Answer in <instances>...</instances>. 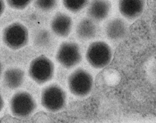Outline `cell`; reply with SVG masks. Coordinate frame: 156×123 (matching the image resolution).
Listing matches in <instances>:
<instances>
[{
  "instance_id": "obj_12",
  "label": "cell",
  "mask_w": 156,
  "mask_h": 123,
  "mask_svg": "<svg viewBox=\"0 0 156 123\" xmlns=\"http://www.w3.org/2000/svg\"><path fill=\"white\" fill-rule=\"evenodd\" d=\"M77 36L84 40L94 38L97 33L95 24L91 19H84L78 23L76 30Z\"/></svg>"
},
{
  "instance_id": "obj_16",
  "label": "cell",
  "mask_w": 156,
  "mask_h": 123,
  "mask_svg": "<svg viewBox=\"0 0 156 123\" xmlns=\"http://www.w3.org/2000/svg\"><path fill=\"white\" fill-rule=\"evenodd\" d=\"M32 0H6L9 6L14 9L23 10L27 8Z\"/></svg>"
},
{
  "instance_id": "obj_14",
  "label": "cell",
  "mask_w": 156,
  "mask_h": 123,
  "mask_svg": "<svg viewBox=\"0 0 156 123\" xmlns=\"http://www.w3.org/2000/svg\"><path fill=\"white\" fill-rule=\"evenodd\" d=\"M65 8L73 13L79 12L86 6L88 0H62Z\"/></svg>"
},
{
  "instance_id": "obj_1",
  "label": "cell",
  "mask_w": 156,
  "mask_h": 123,
  "mask_svg": "<svg viewBox=\"0 0 156 123\" xmlns=\"http://www.w3.org/2000/svg\"><path fill=\"white\" fill-rule=\"evenodd\" d=\"M112 50L105 42L98 41L93 42L87 48L86 59L93 67L101 69L107 66L111 62Z\"/></svg>"
},
{
  "instance_id": "obj_17",
  "label": "cell",
  "mask_w": 156,
  "mask_h": 123,
  "mask_svg": "<svg viewBox=\"0 0 156 123\" xmlns=\"http://www.w3.org/2000/svg\"><path fill=\"white\" fill-rule=\"evenodd\" d=\"M50 37L49 32L46 30H43L37 35L36 41L40 45H44L50 40Z\"/></svg>"
},
{
  "instance_id": "obj_19",
  "label": "cell",
  "mask_w": 156,
  "mask_h": 123,
  "mask_svg": "<svg viewBox=\"0 0 156 123\" xmlns=\"http://www.w3.org/2000/svg\"><path fill=\"white\" fill-rule=\"evenodd\" d=\"M3 107V100L2 99V97L0 95V112L2 110V108Z\"/></svg>"
},
{
  "instance_id": "obj_7",
  "label": "cell",
  "mask_w": 156,
  "mask_h": 123,
  "mask_svg": "<svg viewBox=\"0 0 156 123\" xmlns=\"http://www.w3.org/2000/svg\"><path fill=\"white\" fill-rule=\"evenodd\" d=\"M82 59L80 47L71 42L63 43L56 54L57 61L66 68H71L78 64Z\"/></svg>"
},
{
  "instance_id": "obj_6",
  "label": "cell",
  "mask_w": 156,
  "mask_h": 123,
  "mask_svg": "<svg viewBox=\"0 0 156 123\" xmlns=\"http://www.w3.org/2000/svg\"><path fill=\"white\" fill-rule=\"evenodd\" d=\"M36 104L32 97L26 92H19L15 94L10 102L12 114L20 118L29 116L36 108Z\"/></svg>"
},
{
  "instance_id": "obj_18",
  "label": "cell",
  "mask_w": 156,
  "mask_h": 123,
  "mask_svg": "<svg viewBox=\"0 0 156 123\" xmlns=\"http://www.w3.org/2000/svg\"><path fill=\"white\" fill-rule=\"evenodd\" d=\"M5 8V3H4L3 0H0V17L4 12Z\"/></svg>"
},
{
  "instance_id": "obj_10",
  "label": "cell",
  "mask_w": 156,
  "mask_h": 123,
  "mask_svg": "<svg viewBox=\"0 0 156 123\" xmlns=\"http://www.w3.org/2000/svg\"><path fill=\"white\" fill-rule=\"evenodd\" d=\"M111 9L108 0H93L88 7L87 14L95 20H103L108 17Z\"/></svg>"
},
{
  "instance_id": "obj_9",
  "label": "cell",
  "mask_w": 156,
  "mask_h": 123,
  "mask_svg": "<svg viewBox=\"0 0 156 123\" xmlns=\"http://www.w3.org/2000/svg\"><path fill=\"white\" fill-rule=\"evenodd\" d=\"M51 26L52 30L56 35L65 38L71 33L73 21L67 14L59 12L53 18Z\"/></svg>"
},
{
  "instance_id": "obj_5",
  "label": "cell",
  "mask_w": 156,
  "mask_h": 123,
  "mask_svg": "<svg viewBox=\"0 0 156 123\" xmlns=\"http://www.w3.org/2000/svg\"><path fill=\"white\" fill-rule=\"evenodd\" d=\"M91 75L83 69H78L72 73L68 79V86L72 93L77 96L88 94L93 87Z\"/></svg>"
},
{
  "instance_id": "obj_3",
  "label": "cell",
  "mask_w": 156,
  "mask_h": 123,
  "mask_svg": "<svg viewBox=\"0 0 156 123\" xmlns=\"http://www.w3.org/2000/svg\"><path fill=\"white\" fill-rule=\"evenodd\" d=\"M54 66L47 57L42 55L34 59L30 65L29 74L34 81L43 84L50 81L54 74Z\"/></svg>"
},
{
  "instance_id": "obj_11",
  "label": "cell",
  "mask_w": 156,
  "mask_h": 123,
  "mask_svg": "<svg viewBox=\"0 0 156 123\" xmlns=\"http://www.w3.org/2000/svg\"><path fill=\"white\" fill-rule=\"evenodd\" d=\"M126 23L120 19H114L108 23L106 33L108 37L112 40H119L125 36L126 33Z\"/></svg>"
},
{
  "instance_id": "obj_20",
  "label": "cell",
  "mask_w": 156,
  "mask_h": 123,
  "mask_svg": "<svg viewBox=\"0 0 156 123\" xmlns=\"http://www.w3.org/2000/svg\"><path fill=\"white\" fill-rule=\"evenodd\" d=\"M2 72V66L0 64V75H1V73Z\"/></svg>"
},
{
  "instance_id": "obj_15",
  "label": "cell",
  "mask_w": 156,
  "mask_h": 123,
  "mask_svg": "<svg viewBox=\"0 0 156 123\" xmlns=\"http://www.w3.org/2000/svg\"><path fill=\"white\" fill-rule=\"evenodd\" d=\"M58 0H35V6L41 10L48 12L57 6Z\"/></svg>"
},
{
  "instance_id": "obj_4",
  "label": "cell",
  "mask_w": 156,
  "mask_h": 123,
  "mask_svg": "<svg viewBox=\"0 0 156 123\" xmlns=\"http://www.w3.org/2000/svg\"><path fill=\"white\" fill-rule=\"evenodd\" d=\"M66 95L61 87L56 85L49 86L43 91L41 103L44 108L51 112H57L65 104Z\"/></svg>"
},
{
  "instance_id": "obj_8",
  "label": "cell",
  "mask_w": 156,
  "mask_h": 123,
  "mask_svg": "<svg viewBox=\"0 0 156 123\" xmlns=\"http://www.w3.org/2000/svg\"><path fill=\"white\" fill-rule=\"evenodd\" d=\"M146 0H119L118 8L120 14L125 18L135 19L143 13Z\"/></svg>"
},
{
  "instance_id": "obj_13",
  "label": "cell",
  "mask_w": 156,
  "mask_h": 123,
  "mask_svg": "<svg viewBox=\"0 0 156 123\" xmlns=\"http://www.w3.org/2000/svg\"><path fill=\"white\" fill-rule=\"evenodd\" d=\"M24 76L23 71L17 68H12L5 72L4 82L8 87L15 89L21 85L24 80Z\"/></svg>"
},
{
  "instance_id": "obj_2",
  "label": "cell",
  "mask_w": 156,
  "mask_h": 123,
  "mask_svg": "<svg viewBox=\"0 0 156 123\" xmlns=\"http://www.w3.org/2000/svg\"><path fill=\"white\" fill-rule=\"evenodd\" d=\"M2 39L5 45L13 50H18L25 46L29 41L27 28L19 23L7 26L3 32Z\"/></svg>"
}]
</instances>
